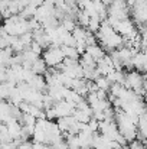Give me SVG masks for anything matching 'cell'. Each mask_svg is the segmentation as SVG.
<instances>
[{
  "label": "cell",
  "instance_id": "obj_36",
  "mask_svg": "<svg viewBox=\"0 0 147 149\" xmlns=\"http://www.w3.org/2000/svg\"><path fill=\"white\" fill-rule=\"evenodd\" d=\"M52 148L53 149H68V145H66L65 139H61V141L55 142V143L52 145Z\"/></svg>",
  "mask_w": 147,
  "mask_h": 149
},
{
  "label": "cell",
  "instance_id": "obj_13",
  "mask_svg": "<svg viewBox=\"0 0 147 149\" xmlns=\"http://www.w3.org/2000/svg\"><path fill=\"white\" fill-rule=\"evenodd\" d=\"M6 127H7V133H9V136H10L12 139H19V138H20L22 125H20L17 120L12 119L10 122L6 123Z\"/></svg>",
  "mask_w": 147,
  "mask_h": 149
},
{
  "label": "cell",
  "instance_id": "obj_42",
  "mask_svg": "<svg viewBox=\"0 0 147 149\" xmlns=\"http://www.w3.org/2000/svg\"><path fill=\"white\" fill-rule=\"evenodd\" d=\"M0 19H1V15H0Z\"/></svg>",
  "mask_w": 147,
  "mask_h": 149
},
{
  "label": "cell",
  "instance_id": "obj_2",
  "mask_svg": "<svg viewBox=\"0 0 147 149\" xmlns=\"http://www.w3.org/2000/svg\"><path fill=\"white\" fill-rule=\"evenodd\" d=\"M126 17H130V7L124 3V0H114L107 6V22L110 25Z\"/></svg>",
  "mask_w": 147,
  "mask_h": 149
},
{
  "label": "cell",
  "instance_id": "obj_25",
  "mask_svg": "<svg viewBox=\"0 0 147 149\" xmlns=\"http://www.w3.org/2000/svg\"><path fill=\"white\" fill-rule=\"evenodd\" d=\"M16 86L4 81V83H0V100H7L9 99V94L12 91V88H14Z\"/></svg>",
  "mask_w": 147,
  "mask_h": 149
},
{
  "label": "cell",
  "instance_id": "obj_18",
  "mask_svg": "<svg viewBox=\"0 0 147 149\" xmlns=\"http://www.w3.org/2000/svg\"><path fill=\"white\" fill-rule=\"evenodd\" d=\"M62 54H63V58H72V59H78L79 58V52L77 51L75 47H69V45H61L59 47Z\"/></svg>",
  "mask_w": 147,
  "mask_h": 149
},
{
  "label": "cell",
  "instance_id": "obj_26",
  "mask_svg": "<svg viewBox=\"0 0 147 149\" xmlns=\"http://www.w3.org/2000/svg\"><path fill=\"white\" fill-rule=\"evenodd\" d=\"M35 10H36V6H32V4H26L20 12H19V16L22 17V19H30V17H33L35 16Z\"/></svg>",
  "mask_w": 147,
  "mask_h": 149
},
{
  "label": "cell",
  "instance_id": "obj_11",
  "mask_svg": "<svg viewBox=\"0 0 147 149\" xmlns=\"http://www.w3.org/2000/svg\"><path fill=\"white\" fill-rule=\"evenodd\" d=\"M95 68L99 72V75H108L112 70H114V65H112V61H111V56L108 54H105L101 59H98L97 64H95Z\"/></svg>",
  "mask_w": 147,
  "mask_h": 149
},
{
  "label": "cell",
  "instance_id": "obj_40",
  "mask_svg": "<svg viewBox=\"0 0 147 149\" xmlns=\"http://www.w3.org/2000/svg\"><path fill=\"white\" fill-rule=\"evenodd\" d=\"M117 149H130V148H128V145H124V146H120V148H117Z\"/></svg>",
  "mask_w": 147,
  "mask_h": 149
},
{
  "label": "cell",
  "instance_id": "obj_15",
  "mask_svg": "<svg viewBox=\"0 0 147 149\" xmlns=\"http://www.w3.org/2000/svg\"><path fill=\"white\" fill-rule=\"evenodd\" d=\"M78 62H79V65H81L84 70H85V68H95V64H97V61H95L88 52H85V51L79 55Z\"/></svg>",
  "mask_w": 147,
  "mask_h": 149
},
{
  "label": "cell",
  "instance_id": "obj_21",
  "mask_svg": "<svg viewBox=\"0 0 147 149\" xmlns=\"http://www.w3.org/2000/svg\"><path fill=\"white\" fill-rule=\"evenodd\" d=\"M72 116H74V117H75V120H77V122H79V123H88V122H90V119L92 117V114H91V113H87V111L79 110V109H75V110L72 111Z\"/></svg>",
  "mask_w": 147,
  "mask_h": 149
},
{
  "label": "cell",
  "instance_id": "obj_30",
  "mask_svg": "<svg viewBox=\"0 0 147 149\" xmlns=\"http://www.w3.org/2000/svg\"><path fill=\"white\" fill-rule=\"evenodd\" d=\"M45 116H46V119L50 120V122H55V120L58 119L56 111H55V109H53V107H50V109H46V110H45Z\"/></svg>",
  "mask_w": 147,
  "mask_h": 149
},
{
  "label": "cell",
  "instance_id": "obj_34",
  "mask_svg": "<svg viewBox=\"0 0 147 149\" xmlns=\"http://www.w3.org/2000/svg\"><path fill=\"white\" fill-rule=\"evenodd\" d=\"M32 145H33V142L29 141V139H26V141H20V143L16 146V149H32Z\"/></svg>",
  "mask_w": 147,
  "mask_h": 149
},
{
  "label": "cell",
  "instance_id": "obj_29",
  "mask_svg": "<svg viewBox=\"0 0 147 149\" xmlns=\"http://www.w3.org/2000/svg\"><path fill=\"white\" fill-rule=\"evenodd\" d=\"M19 39H20V42L25 45V48H29L30 44H32V41H33L32 32H25V33H22V35L19 36Z\"/></svg>",
  "mask_w": 147,
  "mask_h": 149
},
{
  "label": "cell",
  "instance_id": "obj_23",
  "mask_svg": "<svg viewBox=\"0 0 147 149\" xmlns=\"http://www.w3.org/2000/svg\"><path fill=\"white\" fill-rule=\"evenodd\" d=\"M20 56H22V62H29V64H32V62H33L35 59H38L41 55H38L36 52H33L30 48H26V49H23L20 52Z\"/></svg>",
  "mask_w": 147,
  "mask_h": 149
},
{
  "label": "cell",
  "instance_id": "obj_4",
  "mask_svg": "<svg viewBox=\"0 0 147 149\" xmlns=\"http://www.w3.org/2000/svg\"><path fill=\"white\" fill-rule=\"evenodd\" d=\"M42 59L45 61L46 67L49 68H56L62 61H63V54L59 47H55V45H49L48 48L42 51Z\"/></svg>",
  "mask_w": 147,
  "mask_h": 149
},
{
  "label": "cell",
  "instance_id": "obj_17",
  "mask_svg": "<svg viewBox=\"0 0 147 149\" xmlns=\"http://www.w3.org/2000/svg\"><path fill=\"white\" fill-rule=\"evenodd\" d=\"M59 25L66 31V32H72L74 29H75V26L78 25L77 23V20H75V17H72V16H68V15H65L63 16V19L59 22Z\"/></svg>",
  "mask_w": 147,
  "mask_h": 149
},
{
  "label": "cell",
  "instance_id": "obj_14",
  "mask_svg": "<svg viewBox=\"0 0 147 149\" xmlns=\"http://www.w3.org/2000/svg\"><path fill=\"white\" fill-rule=\"evenodd\" d=\"M12 119L13 117L10 116V103L7 100H0V123H4L6 125Z\"/></svg>",
  "mask_w": 147,
  "mask_h": 149
},
{
  "label": "cell",
  "instance_id": "obj_12",
  "mask_svg": "<svg viewBox=\"0 0 147 149\" xmlns=\"http://www.w3.org/2000/svg\"><path fill=\"white\" fill-rule=\"evenodd\" d=\"M28 84L30 86V88L45 93V88H46V81H45V77H43V75H41V74H35V75H33V77L28 81Z\"/></svg>",
  "mask_w": 147,
  "mask_h": 149
},
{
  "label": "cell",
  "instance_id": "obj_31",
  "mask_svg": "<svg viewBox=\"0 0 147 149\" xmlns=\"http://www.w3.org/2000/svg\"><path fill=\"white\" fill-rule=\"evenodd\" d=\"M87 126H88L90 132H92V133L98 132V120H95L94 117H91V119H90V122L87 123Z\"/></svg>",
  "mask_w": 147,
  "mask_h": 149
},
{
  "label": "cell",
  "instance_id": "obj_33",
  "mask_svg": "<svg viewBox=\"0 0 147 149\" xmlns=\"http://www.w3.org/2000/svg\"><path fill=\"white\" fill-rule=\"evenodd\" d=\"M128 148L130 149H146V146H144V143H143V142H140V141L134 139V141H131V142L128 143Z\"/></svg>",
  "mask_w": 147,
  "mask_h": 149
},
{
  "label": "cell",
  "instance_id": "obj_35",
  "mask_svg": "<svg viewBox=\"0 0 147 149\" xmlns=\"http://www.w3.org/2000/svg\"><path fill=\"white\" fill-rule=\"evenodd\" d=\"M29 48L33 51V52H36L38 55H41V54H42V51H43V48H42L38 42H35V41H32V44H30V47H29Z\"/></svg>",
  "mask_w": 147,
  "mask_h": 149
},
{
  "label": "cell",
  "instance_id": "obj_10",
  "mask_svg": "<svg viewBox=\"0 0 147 149\" xmlns=\"http://www.w3.org/2000/svg\"><path fill=\"white\" fill-rule=\"evenodd\" d=\"M131 65H133V70L144 74L147 70V58L144 51H139L136 52L133 56H131Z\"/></svg>",
  "mask_w": 147,
  "mask_h": 149
},
{
  "label": "cell",
  "instance_id": "obj_24",
  "mask_svg": "<svg viewBox=\"0 0 147 149\" xmlns=\"http://www.w3.org/2000/svg\"><path fill=\"white\" fill-rule=\"evenodd\" d=\"M111 83H120V84H123V81H124V72H123V70H112L108 75H105Z\"/></svg>",
  "mask_w": 147,
  "mask_h": 149
},
{
  "label": "cell",
  "instance_id": "obj_38",
  "mask_svg": "<svg viewBox=\"0 0 147 149\" xmlns=\"http://www.w3.org/2000/svg\"><path fill=\"white\" fill-rule=\"evenodd\" d=\"M7 78V67L0 65V83H4Z\"/></svg>",
  "mask_w": 147,
  "mask_h": 149
},
{
  "label": "cell",
  "instance_id": "obj_19",
  "mask_svg": "<svg viewBox=\"0 0 147 149\" xmlns=\"http://www.w3.org/2000/svg\"><path fill=\"white\" fill-rule=\"evenodd\" d=\"M12 55H13V51H12L10 47H6V48L0 49V65H3V67H9Z\"/></svg>",
  "mask_w": 147,
  "mask_h": 149
},
{
  "label": "cell",
  "instance_id": "obj_1",
  "mask_svg": "<svg viewBox=\"0 0 147 149\" xmlns=\"http://www.w3.org/2000/svg\"><path fill=\"white\" fill-rule=\"evenodd\" d=\"M95 38H97V42H99V47L108 52L120 48L124 42L123 36L112 29V26L107 22V19L101 20L99 29L95 32Z\"/></svg>",
  "mask_w": 147,
  "mask_h": 149
},
{
  "label": "cell",
  "instance_id": "obj_6",
  "mask_svg": "<svg viewBox=\"0 0 147 149\" xmlns=\"http://www.w3.org/2000/svg\"><path fill=\"white\" fill-rule=\"evenodd\" d=\"M123 86L126 88H130V90H136L141 86H146V81H144V74L136 71V70H130L127 72H124V81H123Z\"/></svg>",
  "mask_w": 147,
  "mask_h": 149
},
{
  "label": "cell",
  "instance_id": "obj_9",
  "mask_svg": "<svg viewBox=\"0 0 147 149\" xmlns=\"http://www.w3.org/2000/svg\"><path fill=\"white\" fill-rule=\"evenodd\" d=\"M53 12H55V6H53V4H48V3L43 1L42 4H39V6L36 7L33 17H35L39 23H42V22H45L48 17L53 16Z\"/></svg>",
  "mask_w": 147,
  "mask_h": 149
},
{
  "label": "cell",
  "instance_id": "obj_16",
  "mask_svg": "<svg viewBox=\"0 0 147 149\" xmlns=\"http://www.w3.org/2000/svg\"><path fill=\"white\" fill-rule=\"evenodd\" d=\"M85 52H88L95 61H98V59H101L104 55H105V51L102 49L98 44H94V45H87L85 47Z\"/></svg>",
  "mask_w": 147,
  "mask_h": 149
},
{
  "label": "cell",
  "instance_id": "obj_28",
  "mask_svg": "<svg viewBox=\"0 0 147 149\" xmlns=\"http://www.w3.org/2000/svg\"><path fill=\"white\" fill-rule=\"evenodd\" d=\"M94 81H95L97 87L101 88V90H107V91H108V88H110V86H111V81H110L105 75H98Z\"/></svg>",
  "mask_w": 147,
  "mask_h": 149
},
{
  "label": "cell",
  "instance_id": "obj_41",
  "mask_svg": "<svg viewBox=\"0 0 147 149\" xmlns=\"http://www.w3.org/2000/svg\"><path fill=\"white\" fill-rule=\"evenodd\" d=\"M102 149H110V148H102Z\"/></svg>",
  "mask_w": 147,
  "mask_h": 149
},
{
  "label": "cell",
  "instance_id": "obj_7",
  "mask_svg": "<svg viewBox=\"0 0 147 149\" xmlns=\"http://www.w3.org/2000/svg\"><path fill=\"white\" fill-rule=\"evenodd\" d=\"M98 133L99 135H104L110 141H115V138L118 136L120 132H118V127H117L115 122L101 120V122H98Z\"/></svg>",
  "mask_w": 147,
  "mask_h": 149
},
{
  "label": "cell",
  "instance_id": "obj_5",
  "mask_svg": "<svg viewBox=\"0 0 147 149\" xmlns=\"http://www.w3.org/2000/svg\"><path fill=\"white\" fill-rule=\"evenodd\" d=\"M130 12L133 15V22L136 26L146 25L147 20V1L146 0H136L134 4L130 7Z\"/></svg>",
  "mask_w": 147,
  "mask_h": 149
},
{
  "label": "cell",
  "instance_id": "obj_20",
  "mask_svg": "<svg viewBox=\"0 0 147 149\" xmlns=\"http://www.w3.org/2000/svg\"><path fill=\"white\" fill-rule=\"evenodd\" d=\"M46 64H45V61L39 56L38 59H35L33 62H32V67H30V70L35 72V74H41V75H43V72L46 71Z\"/></svg>",
  "mask_w": 147,
  "mask_h": 149
},
{
  "label": "cell",
  "instance_id": "obj_37",
  "mask_svg": "<svg viewBox=\"0 0 147 149\" xmlns=\"http://www.w3.org/2000/svg\"><path fill=\"white\" fill-rule=\"evenodd\" d=\"M95 94H97L98 100H107L108 99V91H107V90H101V88H98L97 91H95Z\"/></svg>",
  "mask_w": 147,
  "mask_h": 149
},
{
  "label": "cell",
  "instance_id": "obj_39",
  "mask_svg": "<svg viewBox=\"0 0 147 149\" xmlns=\"http://www.w3.org/2000/svg\"><path fill=\"white\" fill-rule=\"evenodd\" d=\"M43 146H45V143H41V142H33L32 149H43Z\"/></svg>",
  "mask_w": 147,
  "mask_h": 149
},
{
  "label": "cell",
  "instance_id": "obj_27",
  "mask_svg": "<svg viewBox=\"0 0 147 149\" xmlns=\"http://www.w3.org/2000/svg\"><path fill=\"white\" fill-rule=\"evenodd\" d=\"M99 25H101V19L98 16H90V20H88V26L87 29L92 33H95L98 29H99Z\"/></svg>",
  "mask_w": 147,
  "mask_h": 149
},
{
  "label": "cell",
  "instance_id": "obj_8",
  "mask_svg": "<svg viewBox=\"0 0 147 149\" xmlns=\"http://www.w3.org/2000/svg\"><path fill=\"white\" fill-rule=\"evenodd\" d=\"M53 109H55L58 117L69 116V114H72V111L75 110V103L68 101V100H58V101L53 103Z\"/></svg>",
  "mask_w": 147,
  "mask_h": 149
},
{
  "label": "cell",
  "instance_id": "obj_22",
  "mask_svg": "<svg viewBox=\"0 0 147 149\" xmlns=\"http://www.w3.org/2000/svg\"><path fill=\"white\" fill-rule=\"evenodd\" d=\"M71 35L74 36L75 42H85L87 29H85V28H82V26H79V25H77V26H75V29L71 32Z\"/></svg>",
  "mask_w": 147,
  "mask_h": 149
},
{
  "label": "cell",
  "instance_id": "obj_3",
  "mask_svg": "<svg viewBox=\"0 0 147 149\" xmlns=\"http://www.w3.org/2000/svg\"><path fill=\"white\" fill-rule=\"evenodd\" d=\"M4 28H6V32L12 36H20L22 33L25 32H29V28H28V20L26 19H22L17 15H10L9 17L4 19Z\"/></svg>",
  "mask_w": 147,
  "mask_h": 149
},
{
  "label": "cell",
  "instance_id": "obj_32",
  "mask_svg": "<svg viewBox=\"0 0 147 149\" xmlns=\"http://www.w3.org/2000/svg\"><path fill=\"white\" fill-rule=\"evenodd\" d=\"M10 38H12V35H6V36L0 35V49H3V48L10 45Z\"/></svg>",
  "mask_w": 147,
  "mask_h": 149
}]
</instances>
